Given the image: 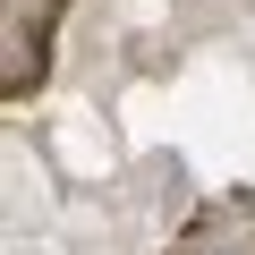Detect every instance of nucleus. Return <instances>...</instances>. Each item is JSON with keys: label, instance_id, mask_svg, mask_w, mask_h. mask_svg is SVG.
<instances>
[]
</instances>
